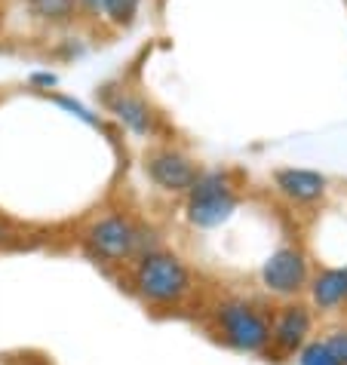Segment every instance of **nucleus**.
Listing matches in <instances>:
<instances>
[{
  "instance_id": "nucleus-1",
  "label": "nucleus",
  "mask_w": 347,
  "mask_h": 365,
  "mask_svg": "<svg viewBox=\"0 0 347 365\" xmlns=\"http://www.w3.org/2000/svg\"><path fill=\"white\" fill-rule=\"evenodd\" d=\"M139 295L151 304H176L191 289L188 267L169 252H148L136 267Z\"/></svg>"
},
{
  "instance_id": "nucleus-2",
  "label": "nucleus",
  "mask_w": 347,
  "mask_h": 365,
  "mask_svg": "<svg viewBox=\"0 0 347 365\" xmlns=\"http://www.w3.org/2000/svg\"><path fill=\"white\" fill-rule=\"evenodd\" d=\"M188 197V221L197 227H218L237 209V197L231 194V185L221 172H197Z\"/></svg>"
},
{
  "instance_id": "nucleus-3",
  "label": "nucleus",
  "mask_w": 347,
  "mask_h": 365,
  "mask_svg": "<svg viewBox=\"0 0 347 365\" xmlns=\"http://www.w3.org/2000/svg\"><path fill=\"white\" fill-rule=\"evenodd\" d=\"M218 326L233 347L246 350V353L261 350L271 341L268 322L252 307H246V304H224V307H218Z\"/></svg>"
},
{
  "instance_id": "nucleus-4",
  "label": "nucleus",
  "mask_w": 347,
  "mask_h": 365,
  "mask_svg": "<svg viewBox=\"0 0 347 365\" xmlns=\"http://www.w3.org/2000/svg\"><path fill=\"white\" fill-rule=\"evenodd\" d=\"M261 282L273 295H295L308 282V261L295 249H280L264 261Z\"/></svg>"
},
{
  "instance_id": "nucleus-5",
  "label": "nucleus",
  "mask_w": 347,
  "mask_h": 365,
  "mask_svg": "<svg viewBox=\"0 0 347 365\" xmlns=\"http://www.w3.org/2000/svg\"><path fill=\"white\" fill-rule=\"evenodd\" d=\"M136 237H139V230L132 227L126 218L111 215V218H101L99 225H93V230H89V246H93V252L101 258L120 261L136 252Z\"/></svg>"
},
{
  "instance_id": "nucleus-6",
  "label": "nucleus",
  "mask_w": 347,
  "mask_h": 365,
  "mask_svg": "<svg viewBox=\"0 0 347 365\" xmlns=\"http://www.w3.org/2000/svg\"><path fill=\"white\" fill-rule=\"evenodd\" d=\"M148 175L163 190L178 194V190H188L193 185L197 166H193L185 154H178V150H157V154H151V160H148Z\"/></svg>"
},
{
  "instance_id": "nucleus-7",
  "label": "nucleus",
  "mask_w": 347,
  "mask_h": 365,
  "mask_svg": "<svg viewBox=\"0 0 347 365\" xmlns=\"http://www.w3.org/2000/svg\"><path fill=\"white\" fill-rule=\"evenodd\" d=\"M108 108H111V114H117V120L129 129V133H136V135L154 133V110L148 108L145 98L117 89L114 96H108Z\"/></svg>"
},
{
  "instance_id": "nucleus-8",
  "label": "nucleus",
  "mask_w": 347,
  "mask_h": 365,
  "mask_svg": "<svg viewBox=\"0 0 347 365\" xmlns=\"http://www.w3.org/2000/svg\"><path fill=\"white\" fill-rule=\"evenodd\" d=\"M273 181L295 202H313L326 194V178L313 169H280L273 175Z\"/></svg>"
},
{
  "instance_id": "nucleus-9",
  "label": "nucleus",
  "mask_w": 347,
  "mask_h": 365,
  "mask_svg": "<svg viewBox=\"0 0 347 365\" xmlns=\"http://www.w3.org/2000/svg\"><path fill=\"white\" fill-rule=\"evenodd\" d=\"M308 331H311V313L295 304V307H286L280 313L277 329H273V344H277L280 350L292 353V350H298L304 344Z\"/></svg>"
},
{
  "instance_id": "nucleus-10",
  "label": "nucleus",
  "mask_w": 347,
  "mask_h": 365,
  "mask_svg": "<svg viewBox=\"0 0 347 365\" xmlns=\"http://www.w3.org/2000/svg\"><path fill=\"white\" fill-rule=\"evenodd\" d=\"M25 9L44 28H71L80 19L77 0H25Z\"/></svg>"
},
{
  "instance_id": "nucleus-11",
  "label": "nucleus",
  "mask_w": 347,
  "mask_h": 365,
  "mask_svg": "<svg viewBox=\"0 0 347 365\" xmlns=\"http://www.w3.org/2000/svg\"><path fill=\"white\" fill-rule=\"evenodd\" d=\"M313 304L323 310H332L347 301V270H323L311 286Z\"/></svg>"
},
{
  "instance_id": "nucleus-12",
  "label": "nucleus",
  "mask_w": 347,
  "mask_h": 365,
  "mask_svg": "<svg viewBox=\"0 0 347 365\" xmlns=\"http://www.w3.org/2000/svg\"><path fill=\"white\" fill-rule=\"evenodd\" d=\"M141 4H145V0H105L99 22H105L108 28H114V31H126L139 19Z\"/></svg>"
},
{
  "instance_id": "nucleus-13",
  "label": "nucleus",
  "mask_w": 347,
  "mask_h": 365,
  "mask_svg": "<svg viewBox=\"0 0 347 365\" xmlns=\"http://www.w3.org/2000/svg\"><path fill=\"white\" fill-rule=\"evenodd\" d=\"M53 101L62 110H68V114H74L77 120H84V123H89V126H99V117L89 110L84 101H77V98H68V96H53Z\"/></svg>"
},
{
  "instance_id": "nucleus-14",
  "label": "nucleus",
  "mask_w": 347,
  "mask_h": 365,
  "mask_svg": "<svg viewBox=\"0 0 347 365\" xmlns=\"http://www.w3.org/2000/svg\"><path fill=\"white\" fill-rule=\"evenodd\" d=\"M301 365H338V359L332 356V350L326 347V341H316V344H308V347H304Z\"/></svg>"
},
{
  "instance_id": "nucleus-15",
  "label": "nucleus",
  "mask_w": 347,
  "mask_h": 365,
  "mask_svg": "<svg viewBox=\"0 0 347 365\" xmlns=\"http://www.w3.org/2000/svg\"><path fill=\"white\" fill-rule=\"evenodd\" d=\"M326 347L332 350V356L338 359V365H347V331H332L326 338Z\"/></svg>"
},
{
  "instance_id": "nucleus-16",
  "label": "nucleus",
  "mask_w": 347,
  "mask_h": 365,
  "mask_svg": "<svg viewBox=\"0 0 347 365\" xmlns=\"http://www.w3.org/2000/svg\"><path fill=\"white\" fill-rule=\"evenodd\" d=\"M101 6H105V0H77L80 19H89V22H99L101 19Z\"/></svg>"
},
{
  "instance_id": "nucleus-17",
  "label": "nucleus",
  "mask_w": 347,
  "mask_h": 365,
  "mask_svg": "<svg viewBox=\"0 0 347 365\" xmlns=\"http://www.w3.org/2000/svg\"><path fill=\"white\" fill-rule=\"evenodd\" d=\"M28 83L37 86V89H53V86H59V77L53 71H34V74L28 77Z\"/></svg>"
},
{
  "instance_id": "nucleus-18",
  "label": "nucleus",
  "mask_w": 347,
  "mask_h": 365,
  "mask_svg": "<svg viewBox=\"0 0 347 365\" xmlns=\"http://www.w3.org/2000/svg\"><path fill=\"white\" fill-rule=\"evenodd\" d=\"M0 240H4V233H0Z\"/></svg>"
}]
</instances>
